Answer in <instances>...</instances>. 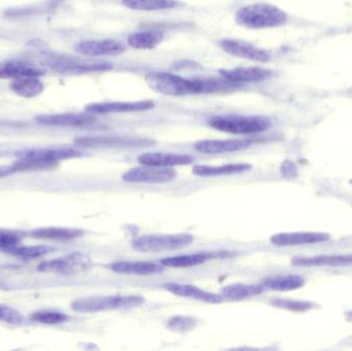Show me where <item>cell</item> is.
<instances>
[{"label": "cell", "mask_w": 352, "mask_h": 351, "mask_svg": "<svg viewBox=\"0 0 352 351\" xmlns=\"http://www.w3.org/2000/svg\"><path fill=\"white\" fill-rule=\"evenodd\" d=\"M196 319L194 317H184V315H177V317H171L169 319L167 327L175 332H188L196 327Z\"/></svg>", "instance_id": "cell-34"}, {"label": "cell", "mask_w": 352, "mask_h": 351, "mask_svg": "<svg viewBox=\"0 0 352 351\" xmlns=\"http://www.w3.org/2000/svg\"><path fill=\"white\" fill-rule=\"evenodd\" d=\"M208 125L226 133L256 134L268 130L272 121L263 115H214L208 120Z\"/></svg>", "instance_id": "cell-3"}, {"label": "cell", "mask_w": 352, "mask_h": 351, "mask_svg": "<svg viewBox=\"0 0 352 351\" xmlns=\"http://www.w3.org/2000/svg\"><path fill=\"white\" fill-rule=\"evenodd\" d=\"M305 284V280L298 275L279 276V278H268L263 282L264 288L269 290L287 292V291L298 290Z\"/></svg>", "instance_id": "cell-29"}, {"label": "cell", "mask_w": 352, "mask_h": 351, "mask_svg": "<svg viewBox=\"0 0 352 351\" xmlns=\"http://www.w3.org/2000/svg\"><path fill=\"white\" fill-rule=\"evenodd\" d=\"M82 155L80 150L72 148H31L16 152L19 159H34L55 164L59 161L78 158Z\"/></svg>", "instance_id": "cell-11"}, {"label": "cell", "mask_w": 352, "mask_h": 351, "mask_svg": "<svg viewBox=\"0 0 352 351\" xmlns=\"http://www.w3.org/2000/svg\"><path fill=\"white\" fill-rule=\"evenodd\" d=\"M330 236L324 233L298 232L279 233L273 235L271 242L277 247H295V245H314L329 240Z\"/></svg>", "instance_id": "cell-18"}, {"label": "cell", "mask_w": 352, "mask_h": 351, "mask_svg": "<svg viewBox=\"0 0 352 351\" xmlns=\"http://www.w3.org/2000/svg\"><path fill=\"white\" fill-rule=\"evenodd\" d=\"M125 8L140 12L171 10L178 6L177 0H122Z\"/></svg>", "instance_id": "cell-28"}, {"label": "cell", "mask_w": 352, "mask_h": 351, "mask_svg": "<svg viewBox=\"0 0 352 351\" xmlns=\"http://www.w3.org/2000/svg\"><path fill=\"white\" fill-rule=\"evenodd\" d=\"M219 73L226 80L236 82H258L269 80L273 76V72L266 68L237 67L231 69H221Z\"/></svg>", "instance_id": "cell-15"}, {"label": "cell", "mask_w": 352, "mask_h": 351, "mask_svg": "<svg viewBox=\"0 0 352 351\" xmlns=\"http://www.w3.org/2000/svg\"><path fill=\"white\" fill-rule=\"evenodd\" d=\"M54 247H47V245H19L14 247L12 251H10V255L14 257L20 258L23 260L37 259V258L43 257L47 253H52L54 251Z\"/></svg>", "instance_id": "cell-30"}, {"label": "cell", "mask_w": 352, "mask_h": 351, "mask_svg": "<svg viewBox=\"0 0 352 351\" xmlns=\"http://www.w3.org/2000/svg\"><path fill=\"white\" fill-rule=\"evenodd\" d=\"M10 88L21 97L34 98L43 92V84L39 76H23L12 80Z\"/></svg>", "instance_id": "cell-24"}, {"label": "cell", "mask_w": 352, "mask_h": 351, "mask_svg": "<svg viewBox=\"0 0 352 351\" xmlns=\"http://www.w3.org/2000/svg\"><path fill=\"white\" fill-rule=\"evenodd\" d=\"M138 162L146 166L165 167L184 166L194 162L192 156L175 152H146L138 157Z\"/></svg>", "instance_id": "cell-14"}, {"label": "cell", "mask_w": 352, "mask_h": 351, "mask_svg": "<svg viewBox=\"0 0 352 351\" xmlns=\"http://www.w3.org/2000/svg\"><path fill=\"white\" fill-rule=\"evenodd\" d=\"M164 288L175 296L184 297V298L194 299L201 302L210 303V304H219L223 302V298L221 295L212 294L206 292L202 288H197L192 284H176L169 282L164 284Z\"/></svg>", "instance_id": "cell-16"}, {"label": "cell", "mask_w": 352, "mask_h": 351, "mask_svg": "<svg viewBox=\"0 0 352 351\" xmlns=\"http://www.w3.org/2000/svg\"><path fill=\"white\" fill-rule=\"evenodd\" d=\"M136 167L124 173V181L127 183H164L175 179V170L165 167L146 166Z\"/></svg>", "instance_id": "cell-8"}, {"label": "cell", "mask_w": 352, "mask_h": 351, "mask_svg": "<svg viewBox=\"0 0 352 351\" xmlns=\"http://www.w3.org/2000/svg\"><path fill=\"white\" fill-rule=\"evenodd\" d=\"M16 173L14 167L12 166H0V177H8V175Z\"/></svg>", "instance_id": "cell-38"}, {"label": "cell", "mask_w": 352, "mask_h": 351, "mask_svg": "<svg viewBox=\"0 0 352 351\" xmlns=\"http://www.w3.org/2000/svg\"><path fill=\"white\" fill-rule=\"evenodd\" d=\"M109 269L116 273L130 275H154L163 272V266L151 262H116L109 264Z\"/></svg>", "instance_id": "cell-19"}, {"label": "cell", "mask_w": 352, "mask_h": 351, "mask_svg": "<svg viewBox=\"0 0 352 351\" xmlns=\"http://www.w3.org/2000/svg\"><path fill=\"white\" fill-rule=\"evenodd\" d=\"M35 121L41 125L58 126V127H82L91 125L96 121L92 113H57V115H41L35 117Z\"/></svg>", "instance_id": "cell-13"}, {"label": "cell", "mask_w": 352, "mask_h": 351, "mask_svg": "<svg viewBox=\"0 0 352 351\" xmlns=\"http://www.w3.org/2000/svg\"><path fill=\"white\" fill-rule=\"evenodd\" d=\"M91 266H92V261L88 256L76 251L58 259L43 262L37 267V269L38 271L47 272V273L76 275L87 271Z\"/></svg>", "instance_id": "cell-6"}, {"label": "cell", "mask_w": 352, "mask_h": 351, "mask_svg": "<svg viewBox=\"0 0 352 351\" xmlns=\"http://www.w3.org/2000/svg\"><path fill=\"white\" fill-rule=\"evenodd\" d=\"M287 12L267 2L242 6L235 14V21L240 26L248 29H267L283 26L287 22Z\"/></svg>", "instance_id": "cell-2"}, {"label": "cell", "mask_w": 352, "mask_h": 351, "mask_svg": "<svg viewBox=\"0 0 352 351\" xmlns=\"http://www.w3.org/2000/svg\"><path fill=\"white\" fill-rule=\"evenodd\" d=\"M296 266H351V255L316 256V257L296 258L293 260Z\"/></svg>", "instance_id": "cell-22"}, {"label": "cell", "mask_w": 352, "mask_h": 351, "mask_svg": "<svg viewBox=\"0 0 352 351\" xmlns=\"http://www.w3.org/2000/svg\"><path fill=\"white\" fill-rule=\"evenodd\" d=\"M34 238L49 239V240H69L78 238L82 235V231L72 228H58V227H47V228L36 229L31 232Z\"/></svg>", "instance_id": "cell-26"}, {"label": "cell", "mask_w": 352, "mask_h": 351, "mask_svg": "<svg viewBox=\"0 0 352 351\" xmlns=\"http://www.w3.org/2000/svg\"><path fill=\"white\" fill-rule=\"evenodd\" d=\"M152 100L140 101H111V102H97L87 105L86 111L92 115H109V113H138L154 109Z\"/></svg>", "instance_id": "cell-9"}, {"label": "cell", "mask_w": 352, "mask_h": 351, "mask_svg": "<svg viewBox=\"0 0 352 351\" xmlns=\"http://www.w3.org/2000/svg\"><path fill=\"white\" fill-rule=\"evenodd\" d=\"M45 73L43 69L24 62L10 61L0 63V78H16L23 76H41Z\"/></svg>", "instance_id": "cell-20"}, {"label": "cell", "mask_w": 352, "mask_h": 351, "mask_svg": "<svg viewBox=\"0 0 352 351\" xmlns=\"http://www.w3.org/2000/svg\"><path fill=\"white\" fill-rule=\"evenodd\" d=\"M273 306L278 308L287 309L292 311H306L311 308L312 304L309 302H302V301H292L287 299H275L271 301Z\"/></svg>", "instance_id": "cell-36"}, {"label": "cell", "mask_w": 352, "mask_h": 351, "mask_svg": "<svg viewBox=\"0 0 352 351\" xmlns=\"http://www.w3.org/2000/svg\"><path fill=\"white\" fill-rule=\"evenodd\" d=\"M194 241V237L186 233L180 234L144 235L132 242L135 251L142 253H160L177 251L188 247Z\"/></svg>", "instance_id": "cell-5"}, {"label": "cell", "mask_w": 352, "mask_h": 351, "mask_svg": "<svg viewBox=\"0 0 352 351\" xmlns=\"http://www.w3.org/2000/svg\"><path fill=\"white\" fill-rule=\"evenodd\" d=\"M219 47L225 53L240 59L262 62V63L271 60V54L267 49L241 39H223L219 41Z\"/></svg>", "instance_id": "cell-7"}, {"label": "cell", "mask_w": 352, "mask_h": 351, "mask_svg": "<svg viewBox=\"0 0 352 351\" xmlns=\"http://www.w3.org/2000/svg\"><path fill=\"white\" fill-rule=\"evenodd\" d=\"M164 41V34L159 31H140L128 36L127 43L135 49H152Z\"/></svg>", "instance_id": "cell-23"}, {"label": "cell", "mask_w": 352, "mask_h": 351, "mask_svg": "<svg viewBox=\"0 0 352 351\" xmlns=\"http://www.w3.org/2000/svg\"><path fill=\"white\" fill-rule=\"evenodd\" d=\"M150 140L142 138L123 137V136H95V137H82L76 140L78 146L88 148H100V146H140L151 144Z\"/></svg>", "instance_id": "cell-17"}, {"label": "cell", "mask_w": 352, "mask_h": 351, "mask_svg": "<svg viewBox=\"0 0 352 351\" xmlns=\"http://www.w3.org/2000/svg\"><path fill=\"white\" fill-rule=\"evenodd\" d=\"M54 1H62V0H54Z\"/></svg>", "instance_id": "cell-39"}, {"label": "cell", "mask_w": 352, "mask_h": 351, "mask_svg": "<svg viewBox=\"0 0 352 351\" xmlns=\"http://www.w3.org/2000/svg\"><path fill=\"white\" fill-rule=\"evenodd\" d=\"M281 172L285 177H294L297 175V168L293 163L287 161V162L283 163V167H281Z\"/></svg>", "instance_id": "cell-37"}, {"label": "cell", "mask_w": 352, "mask_h": 351, "mask_svg": "<svg viewBox=\"0 0 352 351\" xmlns=\"http://www.w3.org/2000/svg\"><path fill=\"white\" fill-rule=\"evenodd\" d=\"M252 144V140L248 139H205L197 141L194 148L202 154L217 155L246 150Z\"/></svg>", "instance_id": "cell-12"}, {"label": "cell", "mask_w": 352, "mask_h": 351, "mask_svg": "<svg viewBox=\"0 0 352 351\" xmlns=\"http://www.w3.org/2000/svg\"><path fill=\"white\" fill-rule=\"evenodd\" d=\"M144 298L140 296H97L78 298L72 303V308L76 313H94L100 311L132 309L142 306Z\"/></svg>", "instance_id": "cell-4"}, {"label": "cell", "mask_w": 352, "mask_h": 351, "mask_svg": "<svg viewBox=\"0 0 352 351\" xmlns=\"http://www.w3.org/2000/svg\"><path fill=\"white\" fill-rule=\"evenodd\" d=\"M80 55L87 57H113L121 55L125 52V43L113 39H100V41H82L74 47Z\"/></svg>", "instance_id": "cell-10"}, {"label": "cell", "mask_w": 352, "mask_h": 351, "mask_svg": "<svg viewBox=\"0 0 352 351\" xmlns=\"http://www.w3.org/2000/svg\"><path fill=\"white\" fill-rule=\"evenodd\" d=\"M264 288L263 284H230L221 288V296L228 300H243L262 294Z\"/></svg>", "instance_id": "cell-25"}, {"label": "cell", "mask_w": 352, "mask_h": 351, "mask_svg": "<svg viewBox=\"0 0 352 351\" xmlns=\"http://www.w3.org/2000/svg\"><path fill=\"white\" fill-rule=\"evenodd\" d=\"M20 245L21 238L16 233L0 230V251L10 253V251Z\"/></svg>", "instance_id": "cell-35"}, {"label": "cell", "mask_w": 352, "mask_h": 351, "mask_svg": "<svg viewBox=\"0 0 352 351\" xmlns=\"http://www.w3.org/2000/svg\"><path fill=\"white\" fill-rule=\"evenodd\" d=\"M33 321L43 325H60L69 321V317L57 311H38L32 315Z\"/></svg>", "instance_id": "cell-32"}, {"label": "cell", "mask_w": 352, "mask_h": 351, "mask_svg": "<svg viewBox=\"0 0 352 351\" xmlns=\"http://www.w3.org/2000/svg\"><path fill=\"white\" fill-rule=\"evenodd\" d=\"M252 169V165L245 163L237 164L221 165V166H206V165H196L192 168V173L197 177H212L221 175L238 174L246 172Z\"/></svg>", "instance_id": "cell-21"}, {"label": "cell", "mask_w": 352, "mask_h": 351, "mask_svg": "<svg viewBox=\"0 0 352 351\" xmlns=\"http://www.w3.org/2000/svg\"><path fill=\"white\" fill-rule=\"evenodd\" d=\"M146 82L153 91L165 96H188L206 93L205 78L188 80L170 72L155 71L146 74Z\"/></svg>", "instance_id": "cell-1"}, {"label": "cell", "mask_w": 352, "mask_h": 351, "mask_svg": "<svg viewBox=\"0 0 352 351\" xmlns=\"http://www.w3.org/2000/svg\"><path fill=\"white\" fill-rule=\"evenodd\" d=\"M55 163L45 162V161L34 160V159H19L18 162L12 165L16 172L18 171H39L55 168Z\"/></svg>", "instance_id": "cell-31"}, {"label": "cell", "mask_w": 352, "mask_h": 351, "mask_svg": "<svg viewBox=\"0 0 352 351\" xmlns=\"http://www.w3.org/2000/svg\"><path fill=\"white\" fill-rule=\"evenodd\" d=\"M215 255L211 253H192V255L175 256L166 259L161 260L163 267L169 268H188L205 263L207 260L211 259Z\"/></svg>", "instance_id": "cell-27"}, {"label": "cell", "mask_w": 352, "mask_h": 351, "mask_svg": "<svg viewBox=\"0 0 352 351\" xmlns=\"http://www.w3.org/2000/svg\"><path fill=\"white\" fill-rule=\"evenodd\" d=\"M25 317L16 309L8 305L0 304V323L20 326L24 324Z\"/></svg>", "instance_id": "cell-33"}]
</instances>
